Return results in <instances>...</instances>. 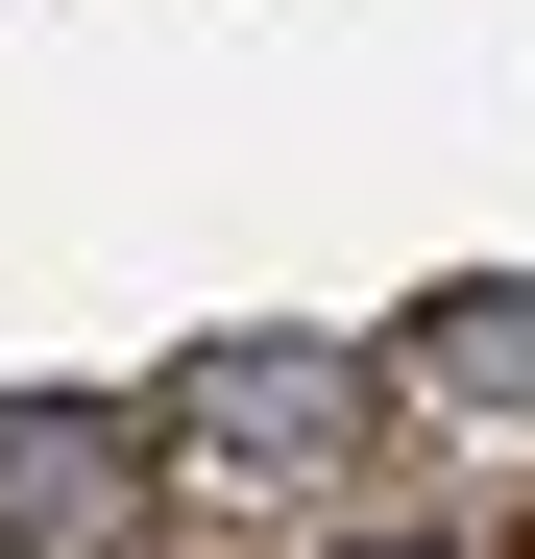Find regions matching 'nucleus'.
<instances>
[{"instance_id": "1", "label": "nucleus", "mask_w": 535, "mask_h": 559, "mask_svg": "<svg viewBox=\"0 0 535 559\" xmlns=\"http://www.w3.org/2000/svg\"><path fill=\"white\" fill-rule=\"evenodd\" d=\"M341 438H366V365L341 341H219V365H170V414H146V462H195V487H293Z\"/></svg>"}, {"instance_id": "4", "label": "nucleus", "mask_w": 535, "mask_h": 559, "mask_svg": "<svg viewBox=\"0 0 535 559\" xmlns=\"http://www.w3.org/2000/svg\"><path fill=\"white\" fill-rule=\"evenodd\" d=\"M317 559H438V535H317Z\"/></svg>"}, {"instance_id": "2", "label": "nucleus", "mask_w": 535, "mask_h": 559, "mask_svg": "<svg viewBox=\"0 0 535 559\" xmlns=\"http://www.w3.org/2000/svg\"><path fill=\"white\" fill-rule=\"evenodd\" d=\"M98 535H146V438L73 390H0V559H98Z\"/></svg>"}, {"instance_id": "3", "label": "nucleus", "mask_w": 535, "mask_h": 559, "mask_svg": "<svg viewBox=\"0 0 535 559\" xmlns=\"http://www.w3.org/2000/svg\"><path fill=\"white\" fill-rule=\"evenodd\" d=\"M414 365H438L463 414H535V293H511V267H487V293H438V317H414Z\"/></svg>"}, {"instance_id": "5", "label": "nucleus", "mask_w": 535, "mask_h": 559, "mask_svg": "<svg viewBox=\"0 0 535 559\" xmlns=\"http://www.w3.org/2000/svg\"><path fill=\"white\" fill-rule=\"evenodd\" d=\"M511 559H535V535H511Z\"/></svg>"}]
</instances>
